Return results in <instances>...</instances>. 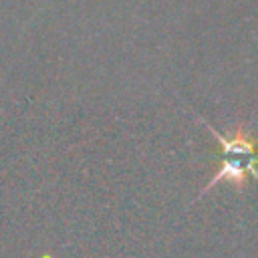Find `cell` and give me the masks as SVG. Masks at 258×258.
Here are the masks:
<instances>
[{
  "label": "cell",
  "mask_w": 258,
  "mask_h": 258,
  "mask_svg": "<svg viewBox=\"0 0 258 258\" xmlns=\"http://www.w3.org/2000/svg\"><path fill=\"white\" fill-rule=\"evenodd\" d=\"M200 123L206 125V129L212 133V137L220 145L222 159H220V165L214 171L212 179L208 181V185H204L202 191L198 194L196 202L202 196H206L218 181L234 183L236 189L242 191L250 177L258 179V139L250 133V129H248V125L244 121L238 123L230 131V135L220 133L206 119H200Z\"/></svg>",
  "instance_id": "obj_1"
}]
</instances>
